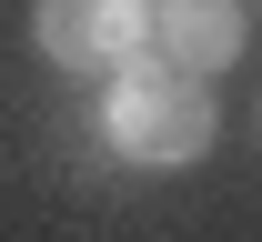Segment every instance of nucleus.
Here are the masks:
<instances>
[{
    "label": "nucleus",
    "mask_w": 262,
    "mask_h": 242,
    "mask_svg": "<svg viewBox=\"0 0 262 242\" xmlns=\"http://www.w3.org/2000/svg\"><path fill=\"white\" fill-rule=\"evenodd\" d=\"M111 141H121L131 162H192L202 141H212V101H202V81L192 71H162V61H141L131 51L121 71V91H111Z\"/></svg>",
    "instance_id": "f257e3e1"
},
{
    "label": "nucleus",
    "mask_w": 262,
    "mask_h": 242,
    "mask_svg": "<svg viewBox=\"0 0 262 242\" xmlns=\"http://www.w3.org/2000/svg\"><path fill=\"white\" fill-rule=\"evenodd\" d=\"M40 40L61 51V61H131L141 51V10L131 0H40Z\"/></svg>",
    "instance_id": "7ed1b4c3"
},
{
    "label": "nucleus",
    "mask_w": 262,
    "mask_h": 242,
    "mask_svg": "<svg viewBox=\"0 0 262 242\" xmlns=\"http://www.w3.org/2000/svg\"><path fill=\"white\" fill-rule=\"evenodd\" d=\"M232 51H242L232 0H151L141 10V61H162V71H212Z\"/></svg>",
    "instance_id": "f03ea898"
}]
</instances>
